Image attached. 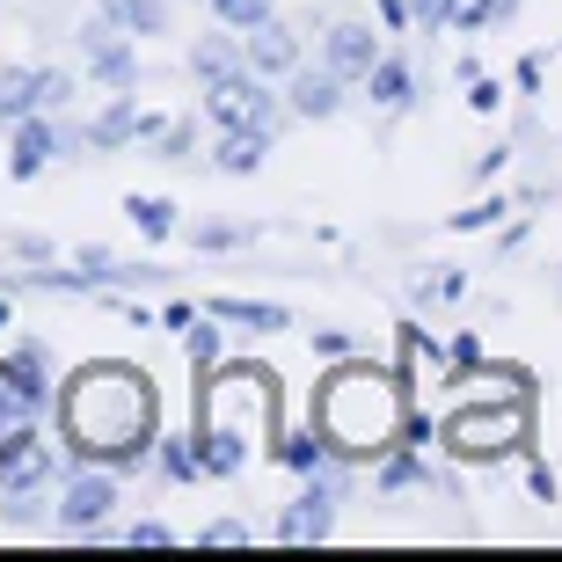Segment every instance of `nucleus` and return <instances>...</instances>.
Instances as JSON below:
<instances>
[{"instance_id":"f257e3e1","label":"nucleus","mask_w":562,"mask_h":562,"mask_svg":"<svg viewBox=\"0 0 562 562\" xmlns=\"http://www.w3.org/2000/svg\"><path fill=\"white\" fill-rule=\"evenodd\" d=\"M59 431L74 460L125 475V468H146L161 446V395L125 358H88L59 380Z\"/></svg>"},{"instance_id":"f03ea898","label":"nucleus","mask_w":562,"mask_h":562,"mask_svg":"<svg viewBox=\"0 0 562 562\" xmlns=\"http://www.w3.org/2000/svg\"><path fill=\"white\" fill-rule=\"evenodd\" d=\"M409 373H387V366H366V358H336V373L314 387L307 417L322 424L336 460H387L402 446V424H409Z\"/></svg>"},{"instance_id":"7ed1b4c3","label":"nucleus","mask_w":562,"mask_h":562,"mask_svg":"<svg viewBox=\"0 0 562 562\" xmlns=\"http://www.w3.org/2000/svg\"><path fill=\"white\" fill-rule=\"evenodd\" d=\"M438 438H446V453H453V460H497V453H512V446L526 438V402L512 395L497 417H490V409H453Z\"/></svg>"},{"instance_id":"20e7f679","label":"nucleus","mask_w":562,"mask_h":562,"mask_svg":"<svg viewBox=\"0 0 562 562\" xmlns=\"http://www.w3.org/2000/svg\"><path fill=\"white\" fill-rule=\"evenodd\" d=\"M278 103H285V95H271V74H256V66H241V74H227V81L205 88V117L220 132H234V125H278Z\"/></svg>"},{"instance_id":"39448f33","label":"nucleus","mask_w":562,"mask_h":562,"mask_svg":"<svg viewBox=\"0 0 562 562\" xmlns=\"http://www.w3.org/2000/svg\"><path fill=\"white\" fill-rule=\"evenodd\" d=\"M110 512H117V468L74 460V475L59 490V533H103Z\"/></svg>"},{"instance_id":"423d86ee","label":"nucleus","mask_w":562,"mask_h":562,"mask_svg":"<svg viewBox=\"0 0 562 562\" xmlns=\"http://www.w3.org/2000/svg\"><path fill=\"white\" fill-rule=\"evenodd\" d=\"M81 74L103 88H139V37H125L110 15H95L81 30Z\"/></svg>"},{"instance_id":"0eeeda50","label":"nucleus","mask_w":562,"mask_h":562,"mask_svg":"<svg viewBox=\"0 0 562 562\" xmlns=\"http://www.w3.org/2000/svg\"><path fill=\"white\" fill-rule=\"evenodd\" d=\"M161 132H168V125H161V117H146L132 88H110V103L95 110V117H88V146H95V154H117V146L161 139Z\"/></svg>"},{"instance_id":"6e6552de","label":"nucleus","mask_w":562,"mask_h":562,"mask_svg":"<svg viewBox=\"0 0 562 562\" xmlns=\"http://www.w3.org/2000/svg\"><path fill=\"white\" fill-rule=\"evenodd\" d=\"M37 417H44V395L15 373V358H0V460L37 438Z\"/></svg>"},{"instance_id":"1a4fd4ad","label":"nucleus","mask_w":562,"mask_h":562,"mask_svg":"<svg viewBox=\"0 0 562 562\" xmlns=\"http://www.w3.org/2000/svg\"><path fill=\"white\" fill-rule=\"evenodd\" d=\"M373 59H380L373 22L344 15V22H329V30H322V66H336L344 81H366V74H373Z\"/></svg>"},{"instance_id":"9d476101","label":"nucleus","mask_w":562,"mask_h":562,"mask_svg":"<svg viewBox=\"0 0 562 562\" xmlns=\"http://www.w3.org/2000/svg\"><path fill=\"white\" fill-rule=\"evenodd\" d=\"M344 88H351V81H344L336 66H307V59H300L285 74V103L300 110L307 125H322V117H336V110H344Z\"/></svg>"},{"instance_id":"9b49d317","label":"nucleus","mask_w":562,"mask_h":562,"mask_svg":"<svg viewBox=\"0 0 562 562\" xmlns=\"http://www.w3.org/2000/svg\"><path fill=\"white\" fill-rule=\"evenodd\" d=\"M52 154H59V132H52V117H22V125H8V176L15 183H30V176H44L52 168Z\"/></svg>"},{"instance_id":"f8f14e48","label":"nucleus","mask_w":562,"mask_h":562,"mask_svg":"<svg viewBox=\"0 0 562 562\" xmlns=\"http://www.w3.org/2000/svg\"><path fill=\"white\" fill-rule=\"evenodd\" d=\"M37 110H52V66H8L0 74V125H22Z\"/></svg>"},{"instance_id":"ddd939ff","label":"nucleus","mask_w":562,"mask_h":562,"mask_svg":"<svg viewBox=\"0 0 562 562\" xmlns=\"http://www.w3.org/2000/svg\"><path fill=\"white\" fill-rule=\"evenodd\" d=\"M44 482H52V446H44V438H30V446H15V453L0 460V497L15 504V512L37 497Z\"/></svg>"},{"instance_id":"4468645a","label":"nucleus","mask_w":562,"mask_h":562,"mask_svg":"<svg viewBox=\"0 0 562 562\" xmlns=\"http://www.w3.org/2000/svg\"><path fill=\"white\" fill-rule=\"evenodd\" d=\"M241 44H249V66H256V74H271V81H285L292 66H300V30H292V22H278V15L256 22Z\"/></svg>"},{"instance_id":"2eb2a0df","label":"nucleus","mask_w":562,"mask_h":562,"mask_svg":"<svg viewBox=\"0 0 562 562\" xmlns=\"http://www.w3.org/2000/svg\"><path fill=\"white\" fill-rule=\"evenodd\" d=\"M263 161H271V125H234L212 139V168L220 176H256Z\"/></svg>"},{"instance_id":"dca6fc26","label":"nucleus","mask_w":562,"mask_h":562,"mask_svg":"<svg viewBox=\"0 0 562 562\" xmlns=\"http://www.w3.org/2000/svg\"><path fill=\"white\" fill-rule=\"evenodd\" d=\"M205 314H212V322H234V329H256V336L292 329V314L278 307V300H234V292H212V300H205Z\"/></svg>"},{"instance_id":"f3484780","label":"nucleus","mask_w":562,"mask_h":562,"mask_svg":"<svg viewBox=\"0 0 562 562\" xmlns=\"http://www.w3.org/2000/svg\"><path fill=\"white\" fill-rule=\"evenodd\" d=\"M366 95H373V110H409V95H417V74H409V59L402 52H380L373 59V74H366Z\"/></svg>"},{"instance_id":"a211bd4d","label":"nucleus","mask_w":562,"mask_h":562,"mask_svg":"<svg viewBox=\"0 0 562 562\" xmlns=\"http://www.w3.org/2000/svg\"><path fill=\"white\" fill-rule=\"evenodd\" d=\"M241 66H249V44H241V30H234V37H198V44H190V74H198V88L227 81V74H241Z\"/></svg>"},{"instance_id":"6ab92c4d","label":"nucleus","mask_w":562,"mask_h":562,"mask_svg":"<svg viewBox=\"0 0 562 562\" xmlns=\"http://www.w3.org/2000/svg\"><path fill=\"white\" fill-rule=\"evenodd\" d=\"M103 15L125 37H168V0H103Z\"/></svg>"},{"instance_id":"aec40b11","label":"nucleus","mask_w":562,"mask_h":562,"mask_svg":"<svg viewBox=\"0 0 562 562\" xmlns=\"http://www.w3.org/2000/svg\"><path fill=\"white\" fill-rule=\"evenodd\" d=\"M424 482H431V468L417 460V446H395V453L380 460L373 490H380V497H402V490H424Z\"/></svg>"},{"instance_id":"412c9836","label":"nucleus","mask_w":562,"mask_h":562,"mask_svg":"<svg viewBox=\"0 0 562 562\" xmlns=\"http://www.w3.org/2000/svg\"><path fill=\"white\" fill-rule=\"evenodd\" d=\"M125 220H132V227L146 234V241H168V234H183V220H176V205H168V198H139V190L125 198Z\"/></svg>"},{"instance_id":"4be33fe9","label":"nucleus","mask_w":562,"mask_h":562,"mask_svg":"<svg viewBox=\"0 0 562 562\" xmlns=\"http://www.w3.org/2000/svg\"><path fill=\"white\" fill-rule=\"evenodd\" d=\"M8 358H15V373L30 380V387H37L44 402L59 395V387H52V351H44V336H22V344H15V351H8Z\"/></svg>"},{"instance_id":"5701e85b","label":"nucleus","mask_w":562,"mask_h":562,"mask_svg":"<svg viewBox=\"0 0 562 562\" xmlns=\"http://www.w3.org/2000/svg\"><path fill=\"white\" fill-rule=\"evenodd\" d=\"M154 460H161V475H168V482H198V475H205V460H198V438H161V446H154Z\"/></svg>"},{"instance_id":"b1692460","label":"nucleus","mask_w":562,"mask_h":562,"mask_svg":"<svg viewBox=\"0 0 562 562\" xmlns=\"http://www.w3.org/2000/svg\"><path fill=\"white\" fill-rule=\"evenodd\" d=\"M183 358H190V380H212V366H220V329L190 322L183 329Z\"/></svg>"},{"instance_id":"393cba45","label":"nucleus","mask_w":562,"mask_h":562,"mask_svg":"<svg viewBox=\"0 0 562 562\" xmlns=\"http://www.w3.org/2000/svg\"><path fill=\"white\" fill-rule=\"evenodd\" d=\"M205 8L227 22V30H241V37H249L256 22H271V0H205Z\"/></svg>"},{"instance_id":"a878e982","label":"nucleus","mask_w":562,"mask_h":562,"mask_svg":"<svg viewBox=\"0 0 562 562\" xmlns=\"http://www.w3.org/2000/svg\"><path fill=\"white\" fill-rule=\"evenodd\" d=\"M241 241H249V227H227V220H198V227H190V249H241Z\"/></svg>"},{"instance_id":"bb28decb","label":"nucleus","mask_w":562,"mask_h":562,"mask_svg":"<svg viewBox=\"0 0 562 562\" xmlns=\"http://www.w3.org/2000/svg\"><path fill=\"white\" fill-rule=\"evenodd\" d=\"M198 541H205V548H249V541H256V526H249V519H212Z\"/></svg>"},{"instance_id":"cd10ccee","label":"nucleus","mask_w":562,"mask_h":562,"mask_svg":"<svg viewBox=\"0 0 562 562\" xmlns=\"http://www.w3.org/2000/svg\"><path fill=\"white\" fill-rule=\"evenodd\" d=\"M490 22H497V0H453L446 30H490Z\"/></svg>"},{"instance_id":"c85d7f7f","label":"nucleus","mask_w":562,"mask_h":562,"mask_svg":"<svg viewBox=\"0 0 562 562\" xmlns=\"http://www.w3.org/2000/svg\"><path fill=\"white\" fill-rule=\"evenodd\" d=\"M497 220H504V198H482V205L453 212V220H446V227H453V234H475V227H497Z\"/></svg>"},{"instance_id":"c756f323","label":"nucleus","mask_w":562,"mask_h":562,"mask_svg":"<svg viewBox=\"0 0 562 562\" xmlns=\"http://www.w3.org/2000/svg\"><path fill=\"white\" fill-rule=\"evenodd\" d=\"M168 541H176V526H168V519H132L125 526V548H168Z\"/></svg>"},{"instance_id":"7c9ffc66","label":"nucleus","mask_w":562,"mask_h":562,"mask_svg":"<svg viewBox=\"0 0 562 562\" xmlns=\"http://www.w3.org/2000/svg\"><path fill=\"white\" fill-rule=\"evenodd\" d=\"M190 139H198V125H190V117H176V125H168L154 146H161V161H190Z\"/></svg>"},{"instance_id":"2f4dec72","label":"nucleus","mask_w":562,"mask_h":562,"mask_svg":"<svg viewBox=\"0 0 562 562\" xmlns=\"http://www.w3.org/2000/svg\"><path fill=\"white\" fill-rule=\"evenodd\" d=\"M497 103H504V88L475 74V81H468V110H475V117H497Z\"/></svg>"},{"instance_id":"473e14b6","label":"nucleus","mask_w":562,"mask_h":562,"mask_svg":"<svg viewBox=\"0 0 562 562\" xmlns=\"http://www.w3.org/2000/svg\"><path fill=\"white\" fill-rule=\"evenodd\" d=\"M373 8H380V30H409V22H417L409 0H373Z\"/></svg>"},{"instance_id":"72a5a7b5","label":"nucleus","mask_w":562,"mask_h":562,"mask_svg":"<svg viewBox=\"0 0 562 562\" xmlns=\"http://www.w3.org/2000/svg\"><path fill=\"white\" fill-rule=\"evenodd\" d=\"M8 256H22V263H44V256H52V241H44V234H15V241H8Z\"/></svg>"},{"instance_id":"f704fd0d","label":"nucleus","mask_w":562,"mask_h":562,"mask_svg":"<svg viewBox=\"0 0 562 562\" xmlns=\"http://www.w3.org/2000/svg\"><path fill=\"white\" fill-rule=\"evenodd\" d=\"M314 351L322 358H351V336L344 329H314Z\"/></svg>"},{"instance_id":"c9c22d12","label":"nucleus","mask_w":562,"mask_h":562,"mask_svg":"<svg viewBox=\"0 0 562 562\" xmlns=\"http://www.w3.org/2000/svg\"><path fill=\"white\" fill-rule=\"evenodd\" d=\"M190 322H198V307H183V300H168V307H161V329H176V336H183Z\"/></svg>"},{"instance_id":"e433bc0d","label":"nucleus","mask_w":562,"mask_h":562,"mask_svg":"<svg viewBox=\"0 0 562 562\" xmlns=\"http://www.w3.org/2000/svg\"><path fill=\"white\" fill-rule=\"evenodd\" d=\"M512 8H519V0H497V22H504V15H512Z\"/></svg>"},{"instance_id":"4c0bfd02","label":"nucleus","mask_w":562,"mask_h":562,"mask_svg":"<svg viewBox=\"0 0 562 562\" xmlns=\"http://www.w3.org/2000/svg\"><path fill=\"white\" fill-rule=\"evenodd\" d=\"M0 329H8V300H0Z\"/></svg>"}]
</instances>
